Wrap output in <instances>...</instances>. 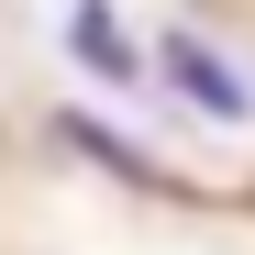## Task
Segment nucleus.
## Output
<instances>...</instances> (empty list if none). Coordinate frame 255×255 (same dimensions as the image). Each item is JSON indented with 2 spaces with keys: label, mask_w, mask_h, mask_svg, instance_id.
<instances>
[{
  "label": "nucleus",
  "mask_w": 255,
  "mask_h": 255,
  "mask_svg": "<svg viewBox=\"0 0 255 255\" xmlns=\"http://www.w3.org/2000/svg\"><path fill=\"white\" fill-rule=\"evenodd\" d=\"M155 89H178L200 122H222V133H244V122H255V78L211 45L200 22H166V33H155Z\"/></svg>",
  "instance_id": "nucleus-1"
},
{
  "label": "nucleus",
  "mask_w": 255,
  "mask_h": 255,
  "mask_svg": "<svg viewBox=\"0 0 255 255\" xmlns=\"http://www.w3.org/2000/svg\"><path fill=\"white\" fill-rule=\"evenodd\" d=\"M67 56L100 78V89H155V45H133V22L111 0H67Z\"/></svg>",
  "instance_id": "nucleus-2"
},
{
  "label": "nucleus",
  "mask_w": 255,
  "mask_h": 255,
  "mask_svg": "<svg viewBox=\"0 0 255 255\" xmlns=\"http://www.w3.org/2000/svg\"><path fill=\"white\" fill-rule=\"evenodd\" d=\"M67 144H78V155H100L111 178H155V155H144V144H122V133H100V122H78V111H67Z\"/></svg>",
  "instance_id": "nucleus-3"
}]
</instances>
